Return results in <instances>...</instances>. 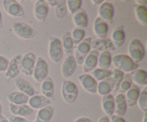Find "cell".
Listing matches in <instances>:
<instances>
[{
  "mask_svg": "<svg viewBox=\"0 0 147 122\" xmlns=\"http://www.w3.org/2000/svg\"><path fill=\"white\" fill-rule=\"evenodd\" d=\"M134 10L135 17L140 24L142 25H147V9L146 7L139 6L137 4L134 5Z\"/></svg>",
  "mask_w": 147,
  "mask_h": 122,
  "instance_id": "33",
  "label": "cell"
},
{
  "mask_svg": "<svg viewBox=\"0 0 147 122\" xmlns=\"http://www.w3.org/2000/svg\"><path fill=\"white\" fill-rule=\"evenodd\" d=\"M8 120L9 122H29L26 119H24V118L14 116V115H11V116H9Z\"/></svg>",
  "mask_w": 147,
  "mask_h": 122,
  "instance_id": "42",
  "label": "cell"
},
{
  "mask_svg": "<svg viewBox=\"0 0 147 122\" xmlns=\"http://www.w3.org/2000/svg\"><path fill=\"white\" fill-rule=\"evenodd\" d=\"M22 55H17L14 56L10 60L8 68L7 70L5 76L8 80H12L16 78L20 73V63H21Z\"/></svg>",
  "mask_w": 147,
  "mask_h": 122,
  "instance_id": "14",
  "label": "cell"
},
{
  "mask_svg": "<svg viewBox=\"0 0 147 122\" xmlns=\"http://www.w3.org/2000/svg\"><path fill=\"white\" fill-rule=\"evenodd\" d=\"M113 90V83L111 78H109L98 83L97 93L100 96H106L109 94Z\"/></svg>",
  "mask_w": 147,
  "mask_h": 122,
  "instance_id": "30",
  "label": "cell"
},
{
  "mask_svg": "<svg viewBox=\"0 0 147 122\" xmlns=\"http://www.w3.org/2000/svg\"><path fill=\"white\" fill-rule=\"evenodd\" d=\"M113 65L123 73H130L138 68L139 65L135 63L128 55L116 54L112 57Z\"/></svg>",
  "mask_w": 147,
  "mask_h": 122,
  "instance_id": "1",
  "label": "cell"
},
{
  "mask_svg": "<svg viewBox=\"0 0 147 122\" xmlns=\"http://www.w3.org/2000/svg\"><path fill=\"white\" fill-rule=\"evenodd\" d=\"M12 30L15 34L24 40H30L37 35V30L27 23L15 22L12 24Z\"/></svg>",
  "mask_w": 147,
  "mask_h": 122,
  "instance_id": "4",
  "label": "cell"
},
{
  "mask_svg": "<svg viewBox=\"0 0 147 122\" xmlns=\"http://www.w3.org/2000/svg\"><path fill=\"white\" fill-rule=\"evenodd\" d=\"M112 56L110 51H103L99 53L97 65L99 68L108 70L112 63Z\"/></svg>",
  "mask_w": 147,
  "mask_h": 122,
  "instance_id": "31",
  "label": "cell"
},
{
  "mask_svg": "<svg viewBox=\"0 0 147 122\" xmlns=\"http://www.w3.org/2000/svg\"><path fill=\"white\" fill-rule=\"evenodd\" d=\"M67 12V4L65 0L58 1V3L55 7V15L57 20H60L65 18Z\"/></svg>",
  "mask_w": 147,
  "mask_h": 122,
  "instance_id": "37",
  "label": "cell"
},
{
  "mask_svg": "<svg viewBox=\"0 0 147 122\" xmlns=\"http://www.w3.org/2000/svg\"><path fill=\"white\" fill-rule=\"evenodd\" d=\"M29 106L33 109H41L45 106H50L52 103V100L46 98L43 95L37 94L30 98L28 101Z\"/></svg>",
  "mask_w": 147,
  "mask_h": 122,
  "instance_id": "21",
  "label": "cell"
},
{
  "mask_svg": "<svg viewBox=\"0 0 147 122\" xmlns=\"http://www.w3.org/2000/svg\"><path fill=\"white\" fill-rule=\"evenodd\" d=\"M99 52L97 50H91L85 58L83 63V70L85 73L93 71L97 66Z\"/></svg>",
  "mask_w": 147,
  "mask_h": 122,
  "instance_id": "16",
  "label": "cell"
},
{
  "mask_svg": "<svg viewBox=\"0 0 147 122\" xmlns=\"http://www.w3.org/2000/svg\"><path fill=\"white\" fill-rule=\"evenodd\" d=\"M14 84L20 92L26 94L30 98L39 94V92L34 88V86L28 80L22 78L17 77L14 78Z\"/></svg>",
  "mask_w": 147,
  "mask_h": 122,
  "instance_id": "11",
  "label": "cell"
},
{
  "mask_svg": "<svg viewBox=\"0 0 147 122\" xmlns=\"http://www.w3.org/2000/svg\"><path fill=\"white\" fill-rule=\"evenodd\" d=\"M98 122H111L109 117H108L107 116H103L99 119L98 121Z\"/></svg>",
  "mask_w": 147,
  "mask_h": 122,
  "instance_id": "46",
  "label": "cell"
},
{
  "mask_svg": "<svg viewBox=\"0 0 147 122\" xmlns=\"http://www.w3.org/2000/svg\"><path fill=\"white\" fill-rule=\"evenodd\" d=\"M111 122H126V120L123 119V117L121 116H117V115H112L111 116H110L109 118Z\"/></svg>",
  "mask_w": 147,
  "mask_h": 122,
  "instance_id": "43",
  "label": "cell"
},
{
  "mask_svg": "<svg viewBox=\"0 0 147 122\" xmlns=\"http://www.w3.org/2000/svg\"><path fill=\"white\" fill-rule=\"evenodd\" d=\"M67 11H70L71 14H74L81 9L82 1L81 0H67L66 1Z\"/></svg>",
  "mask_w": 147,
  "mask_h": 122,
  "instance_id": "39",
  "label": "cell"
},
{
  "mask_svg": "<svg viewBox=\"0 0 147 122\" xmlns=\"http://www.w3.org/2000/svg\"><path fill=\"white\" fill-rule=\"evenodd\" d=\"M114 114L119 116H121V117H123V116L126 115L128 107L124 93H119V94L116 96V98H114Z\"/></svg>",
  "mask_w": 147,
  "mask_h": 122,
  "instance_id": "23",
  "label": "cell"
},
{
  "mask_svg": "<svg viewBox=\"0 0 147 122\" xmlns=\"http://www.w3.org/2000/svg\"><path fill=\"white\" fill-rule=\"evenodd\" d=\"M125 38L126 35H125L124 26L121 25L118 26L113 30L111 40L116 48H120L124 44Z\"/></svg>",
  "mask_w": 147,
  "mask_h": 122,
  "instance_id": "22",
  "label": "cell"
},
{
  "mask_svg": "<svg viewBox=\"0 0 147 122\" xmlns=\"http://www.w3.org/2000/svg\"><path fill=\"white\" fill-rule=\"evenodd\" d=\"M7 99L12 104L24 105L28 103L30 97L20 91H12L8 93Z\"/></svg>",
  "mask_w": 147,
  "mask_h": 122,
  "instance_id": "29",
  "label": "cell"
},
{
  "mask_svg": "<svg viewBox=\"0 0 147 122\" xmlns=\"http://www.w3.org/2000/svg\"><path fill=\"white\" fill-rule=\"evenodd\" d=\"M63 50L61 41L58 37H51L49 41L48 54L52 61L55 63L61 62L63 57Z\"/></svg>",
  "mask_w": 147,
  "mask_h": 122,
  "instance_id": "5",
  "label": "cell"
},
{
  "mask_svg": "<svg viewBox=\"0 0 147 122\" xmlns=\"http://www.w3.org/2000/svg\"><path fill=\"white\" fill-rule=\"evenodd\" d=\"M135 2L136 3V4H137V5H139V6H143V7H145L146 6V4H147V1H143V0H136L135 1Z\"/></svg>",
  "mask_w": 147,
  "mask_h": 122,
  "instance_id": "47",
  "label": "cell"
},
{
  "mask_svg": "<svg viewBox=\"0 0 147 122\" xmlns=\"http://www.w3.org/2000/svg\"><path fill=\"white\" fill-rule=\"evenodd\" d=\"M49 66L46 60L40 57L36 60L35 66L33 70V78L37 83H41L45 79L48 77Z\"/></svg>",
  "mask_w": 147,
  "mask_h": 122,
  "instance_id": "7",
  "label": "cell"
},
{
  "mask_svg": "<svg viewBox=\"0 0 147 122\" xmlns=\"http://www.w3.org/2000/svg\"><path fill=\"white\" fill-rule=\"evenodd\" d=\"M62 97L68 104L75 103L78 96V88L74 82L65 80L62 83Z\"/></svg>",
  "mask_w": 147,
  "mask_h": 122,
  "instance_id": "2",
  "label": "cell"
},
{
  "mask_svg": "<svg viewBox=\"0 0 147 122\" xmlns=\"http://www.w3.org/2000/svg\"><path fill=\"white\" fill-rule=\"evenodd\" d=\"M73 122H93V120L88 117L81 116V117L78 118V119H76Z\"/></svg>",
  "mask_w": 147,
  "mask_h": 122,
  "instance_id": "44",
  "label": "cell"
},
{
  "mask_svg": "<svg viewBox=\"0 0 147 122\" xmlns=\"http://www.w3.org/2000/svg\"><path fill=\"white\" fill-rule=\"evenodd\" d=\"M146 119H147V114L146 113H144V116L143 118V122H146Z\"/></svg>",
  "mask_w": 147,
  "mask_h": 122,
  "instance_id": "51",
  "label": "cell"
},
{
  "mask_svg": "<svg viewBox=\"0 0 147 122\" xmlns=\"http://www.w3.org/2000/svg\"><path fill=\"white\" fill-rule=\"evenodd\" d=\"M132 84H133V82H132L131 78L130 75H129V73H126L123 76V78L122 80L121 83L118 91H119V93H126L131 87Z\"/></svg>",
  "mask_w": 147,
  "mask_h": 122,
  "instance_id": "38",
  "label": "cell"
},
{
  "mask_svg": "<svg viewBox=\"0 0 147 122\" xmlns=\"http://www.w3.org/2000/svg\"><path fill=\"white\" fill-rule=\"evenodd\" d=\"M41 85V92L44 96L52 100H55V86L53 78L50 76L46 78Z\"/></svg>",
  "mask_w": 147,
  "mask_h": 122,
  "instance_id": "19",
  "label": "cell"
},
{
  "mask_svg": "<svg viewBox=\"0 0 147 122\" xmlns=\"http://www.w3.org/2000/svg\"><path fill=\"white\" fill-rule=\"evenodd\" d=\"M128 55L135 63H141L145 55V50L142 42L137 38L132 39L129 44Z\"/></svg>",
  "mask_w": 147,
  "mask_h": 122,
  "instance_id": "3",
  "label": "cell"
},
{
  "mask_svg": "<svg viewBox=\"0 0 147 122\" xmlns=\"http://www.w3.org/2000/svg\"><path fill=\"white\" fill-rule=\"evenodd\" d=\"M91 49L101 53L103 51L115 50L116 47L113 45L111 40L109 38L96 39L91 42Z\"/></svg>",
  "mask_w": 147,
  "mask_h": 122,
  "instance_id": "17",
  "label": "cell"
},
{
  "mask_svg": "<svg viewBox=\"0 0 147 122\" xmlns=\"http://www.w3.org/2000/svg\"><path fill=\"white\" fill-rule=\"evenodd\" d=\"M98 17L106 22L108 24L113 23L114 17V7L112 3L104 1L99 7L98 10Z\"/></svg>",
  "mask_w": 147,
  "mask_h": 122,
  "instance_id": "10",
  "label": "cell"
},
{
  "mask_svg": "<svg viewBox=\"0 0 147 122\" xmlns=\"http://www.w3.org/2000/svg\"><path fill=\"white\" fill-rule=\"evenodd\" d=\"M9 60L7 57L0 55V72L7 71Z\"/></svg>",
  "mask_w": 147,
  "mask_h": 122,
  "instance_id": "41",
  "label": "cell"
},
{
  "mask_svg": "<svg viewBox=\"0 0 147 122\" xmlns=\"http://www.w3.org/2000/svg\"><path fill=\"white\" fill-rule=\"evenodd\" d=\"M47 1L48 6L50 5L53 7H56V5H57V3H58V0H48V1Z\"/></svg>",
  "mask_w": 147,
  "mask_h": 122,
  "instance_id": "45",
  "label": "cell"
},
{
  "mask_svg": "<svg viewBox=\"0 0 147 122\" xmlns=\"http://www.w3.org/2000/svg\"><path fill=\"white\" fill-rule=\"evenodd\" d=\"M93 31L99 39L106 38L109 32V24L100 17H97L93 22Z\"/></svg>",
  "mask_w": 147,
  "mask_h": 122,
  "instance_id": "20",
  "label": "cell"
},
{
  "mask_svg": "<svg viewBox=\"0 0 147 122\" xmlns=\"http://www.w3.org/2000/svg\"><path fill=\"white\" fill-rule=\"evenodd\" d=\"M49 13V6L45 0H37L34 5V15L40 22H44Z\"/></svg>",
  "mask_w": 147,
  "mask_h": 122,
  "instance_id": "13",
  "label": "cell"
},
{
  "mask_svg": "<svg viewBox=\"0 0 147 122\" xmlns=\"http://www.w3.org/2000/svg\"><path fill=\"white\" fill-rule=\"evenodd\" d=\"M73 20L76 27L81 28L86 30L88 25V19L86 11L83 9H79L73 15Z\"/></svg>",
  "mask_w": 147,
  "mask_h": 122,
  "instance_id": "25",
  "label": "cell"
},
{
  "mask_svg": "<svg viewBox=\"0 0 147 122\" xmlns=\"http://www.w3.org/2000/svg\"><path fill=\"white\" fill-rule=\"evenodd\" d=\"M2 111H3L2 106H1V103H0V116H1V115H2Z\"/></svg>",
  "mask_w": 147,
  "mask_h": 122,
  "instance_id": "52",
  "label": "cell"
},
{
  "mask_svg": "<svg viewBox=\"0 0 147 122\" xmlns=\"http://www.w3.org/2000/svg\"><path fill=\"white\" fill-rule=\"evenodd\" d=\"M137 103L142 111L146 113L147 111V87H145L142 92H140Z\"/></svg>",
  "mask_w": 147,
  "mask_h": 122,
  "instance_id": "40",
  "label": "cell"
},
{
  "mask_svg": "<svg viewBox=\"0 0 147 122\" xmlns=\"http://www.w3.org/2000/svg\"><path fill=\"white\" fill-rule=\"evenodd\" d=\"M104 2L103 0H92V3H93V5L95 6H98V5H100L101 4Z\"/></svg>",
  "mask_w": 147,
  "mask_h": 122,
  "instance_id": "48",
  "label": "cell"
},
{
  "mask_svg": "<svg viewBox=\"0 0 147 122\" xmlns=\"http://www.w3.org/2000/svg\"><path fill=\"white\" fill-rule=\"evenodd\" d=\"M78 80L84 90L91 94L97 93L98 82L92 77L91 75L88 74V73L80 75L78 76Z\"/></svg>",
  "mask_w": 147,
  "mask_h": 122,
  "instance_id": "12",
  "label": "cell"
},
{
  "mask_svg": "<svg viewBox=\"0 0 147 122\" xmlns=\"http://www.w3.org/2000/svg\"><path fill=\"white\" fill-rule=\"evenodd\" d=\"M9 109L11 113L14 116L20 117H27L33 114L34 109H32L29 105H14L9 103Z\"/></svg>",
  "mask_w": 147,
  "mask_h": 122,
  "instance_id": "18",
  "label": "cell"
},
{
  "mask_svg": "<svg viewBox=\"0 0 147 122\" xmlns=\"http://www.w3.org/2000/svg\"><path fill=\"white\" fill-rule=\"evenodd\" d=\"M61 44L63 52L67 54H71L74 49V44L71 37V32L69 31L65 32L61 39Z\"/></svg>",
  "mask_w": 147,
  "mask_h": 122,
  "instance_id": "32",
  "label": "cell"
},
{
  "mask_svg": "<svg viewBox=\"0 0 147 122\" xmlns=\"http://www.w3.org/2000/svg\"><path fill=\"white\" fill-rule=\"evenodd\" d=\"M111 75L112 70H109V69L104 70V69L99 68V67H96L91 73V76L97 82H100L105 79L109 78L111 76Z\"/></svg>",
  "mask_w": 147,
  "mask_h": 122,
  "instance_id": "34",
  "label": "cell"
},
{
  "mask_svg": "<svg viewBox=\"0 0 147 122\" xmlns=\"http://www.w3.org/2000/svg\"><path fill=\"white\" fill-rule=\"evenodd\" d=\"M55 107L52 105L45 106L38 111L36 116V122H50L54 114Z\"/></svg>",
  "mask_w": 147,
  "mask_h": 122,
  "instance_id": "28",
  "label": "cell"
},
{
  "mask_svg": "<svg viewBox=\"0 0 147 122\" xmlns=\"http://www.w3.org/2000/svg\"><path fill=\"white\" fill-rule=\"evenodd\" d=\"M2 6L6 12L11 17H20L24 14L22 7L16 0H4L2 1Z\"/></svg>",
  "mask_w": 147,
  "mask_h": 122,
  "instance_id": "9",
  "label": "cell"
},
{
  "mask_svg": "<svg viewBox=\"0 0 147 122\" xmlns=\"http://www.w3.org/2000/svg\"><path fill=\"white\" fill-rule=\"evenodd\" d=\"M91 42L92 37H85L84 40L76 46V54L74 56L77 65H83L85 58L91 50Z\"/></svg>",
  "mask_w": 147,
  "mask_h": 122,
  "instance_id": "6",
  "label": "cell"
},
{
  "mask_svg": "<svg viewBox=\"0 0 147 122\" xmlns=\"http://www.w3.org/2000/svg\"><path fill=\"white\" fill-rule=\"evenodd\" d=\"M3 25V22H2V15H1V12L0 11V29L2 27Z\"/></svg>",
  "mask_w": 147,
  "mask_h": 122,
  "instance_id": "50",
  "label": "cell"
},
{
  "mask_svg": "<svg viewBox=\"0 0 147 122\" xmlns=\"http://www.w3.org/2000/svg\"><path fill=\"white\" fill-rule=\"evenodd\" d=\"M0 122H9V121L8 119H7L5 116H3V115H1V116H0Z\"/></svg>",
  "mask_w": 147,
  "mask_h": 122,
  "instance_id": "49",
  "label": "cell"
},
{
  "mask_svg": "<svg viewBox=\"0 0 147 122\" xmlns=\"http://www.w3.org/2000/svg\"><path fill=\"white\" fill-rule=\"evenodd\" d=\"M140 89L138 86L132 84L131 87L126 92L125 98H126V103L129 107H134L137 103L139 95H140Z\"/></svg>",
  "mask_w": 147,
  "mask_h": 122,
  "instance_id": "24",
  "label": "cell"
},
{
  "mask_svg": "<svg viewBox=\"0 0 147 122\" xmlns=\"http://www.w3.org/2000/svg\"><path fill=\"white\" fill-rule=\"evenodd\" d=\"M36 55L32 52H29L22 56L20 63V72L27 76H32L33 74L36 63Z\"/></svg>",
  "mask_w": 147,
  "mask_h": 122,
  "instance_id": "8",
  "label": "cell"
},
{
  "mask_svg": "<svg viewBox=\"0 0 147 122\" xmlns=\"http://www.w3.org/2000/svg\"><path fill=\"white\" fill-rule=\"evenodd\" d=\"M102 108L106 113V116L110 117L112 115L114 114L115 111V100L114 97L112 94H109L103 96L102 98Z\"/></svg>",
  "mask_w": 147,
  "mask_h": 122,
  "instance_id": "26",
  "label": "cell"
},
{
  "mask_svg": "<svg viewBox=\"0 0 147 122\" xmlns=\"http://www.w3.org/2000/svg\"><path fill=\"white\" fill-rule=\"evenodd\" d=\"M76 67H77V63L75 56L70 55L67 56L63 62L61 66L62 75L65 78H68L74 74Z\"/></svg>",
  "mask_w": 147,
  "mask_h": 122,
  "instance_id": "15",
  "label": "cell"
},
{
  "mask_svg": "<svg viewBox=\"0 0 147 122\" xmlns=\"http://www.w3.org/2000/svg\"><path fill=\"white\" fill-rule=\"evenodd\" d=\"M124 76V73L122 71H121L119 69L115 68L114 70L112 71V75L111 76L112 81L113 83V91L117 92L119 90V86H120L122 80Z\"/></svg>",
  "mask_w": 147,
  "mask_h": 122,
  "instance_id": "35",
  "label": "cell"
},
{
  "mask_svg": "<svg viewBox=\"0 0 147 122\" xmlns=\"http://www.w3.org/2000/svg\"><path fill=\"white\" fill-rule=\"evenodd\" d=\"M32 122H36V121H32Z\"/></svg>",
  "mask_w": 147,
  "mask_h": 122,
  "instance_id": "53",
  "label": "cell"
},
{
  "mask_svg": "<svg viewBox=\"0 0 147 122\" xmlns=\"http://www.w3.org/2000/svg\"><path fill=\"white\" fill-rule=\"evenodd\" d=\"M132 82L135 85L144 86L147 85V73L143 69H136L129 73Z\"/></svg>",
  "mask_w": 147,
  "mask_h": 122,
  "instance_id": "27",
  "label": "cell"
},
{
  "mask_svg": "<svg viewBox=\"0 0 147 122\" xmlns=\"http://www.w3.org/2000/svg\"><path fill=\"white\" fill-rule=\"evenodd\" d=\"M86 36V30L78 27H75L71 32V37L73 40L74 46H77L79 43L81 42Z\"/></svg>",
  "mask_w": 147,
  "mask_h": 122,
  "instance_id": "36",
  "label": "cell"
}]
</instances>
